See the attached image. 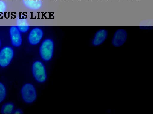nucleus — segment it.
I'll return each instance as SVG.
<instances>
[{
	"label": "nucleus",
	"instance_id": "obj_1",
	"mask_svg": "<svg viewBox=\"0 0 153 114\" xmlns=\"http://www.w3.org/2000/svg\"><path fill=\"white\" fill-rule=\"evenodd\" d=\"M31 70L33 76L37 83L43 84L46 81L47 71L45 64L41 61L38 60L34 61L32 64Z\"/></svg>",
	"mask_w": 153,
	"mask_h": 114
},
{
	"label": "nucleus",
	"instance_id": "obj_2",
	"mask_svg": "<svg viewBox=\"0 0 153 114\" xmlns=\"http://www.w3.org/2000/svg\"><path fill=\"white\" fill-rule=\"evenodd\" d=\"M54 43L52 40L46 39L42 43L39 49V55L41 59L45 62L51 59L54 51Z\"/></svg>",
	"mask_w": 153,
	"mask_h": 114
},
{
	"label": "nucleus",
	"instance_id": "obj_3",
	"mask_svg": "<svg viewBox=\"0 0 153 114\" xmlns=\"http://www.w3.org/2000/svg\"><path fill=\"white\" fill-rule=\"evenodd\" d=\"M21 93L23 100L26 103H32L37 99L36 90L34 85L31 83L24 84L22 88Z\"/></svg>",
	"mask_w": 153,
	"mask_h": 114
},
{
	"label": "nucleus",
	"instance_id": "obj_4",
	"mask_svg": "<svg viewBox=\"0 0 153 114\" xmlns=\"http://www.w3.org/2000/svg\"><path fill=\"white\" fill-rule=\"evenodd\" d=\"M14 54L13 49L9 47L3 48L0 52V66L4 67L7 66L11 61Z\"/></svg>",
	"mask_w": 153,
	"mask_h": 114
},
{
	"label": "nucleus",
	"instance_id": "obj_5",
	"mask_svg": "<svg viewBox=\"0 0 153 114\" xmlns=\"http://www.w3.org/2000/svg\"><path fill=\"white\" fill-rule=\"evenodd\" d=\"M127 33L124 29L119 28L114 33L112 40V44L116 47L122 45L126 41Z\"/></svg>",
	"mask_w": 153,
	"mask_h": 114
},
{
	"label": "nucleus",
	"instance_id": "obj_6",
	"mask_svg": "<svg viewBox=\"0 0 153 114\" xmlns=\"http://www.w3.org/2000/svg\"><path fill=\"white\" fill-rule=\"evenodd\" d=\"M10 33L12 45L16 47L20 46L22 42V37L20 32L17 27L11 26L10 29Z\"/></svg>",
	"mask_w": 153,
	"mask_h": 114
},
{
	"label": "nucleus",
	"instance_id": "obj_7",
	"mask_svg": "<svg viewBox=\"0 0 153 114\" xmlns=\"http://www.w3.org/2000/svg\"><path fill=\"white\" fill-rule=\"evenodd\" d=\"M43 34L42 31L40 28H33L29 35L28 39L29 43L33 45L37 44L40 42Z\"/></svg>",
	"mask_w": 153,
	"mask_h": 114
},
{
	"label": "nucleus",
	"instance_id": "obj_8",
	"mask_svg": "<svg viewBox=\"0 0 153 114\" xmlns=\"http://www.w3.org/2000/svg\"><path fill=\"white\" fill-rule=\"evenodd\" d=\"M108 35L107 31L104 29H100L95 33L92 44L94 46L101 45L105 40Z\"/></svg>",
	"mask_w": 153,
	"mask_h": 114
},
{
	"label": "nucleus",
	"instance_id": "obj_9",
	"mask_svg": "<svg viewBox=\"0 0 153 114\" xmlns=\"http://www.w3.org/2000/svg\"><path fill=\"white\" fill-rule=\"evenodd\" d=\"M17 27L20 32L25 33L28 30L29 26L26 19L20 17L17 19Z\"/></svg>",
	"mask_w": 153,
	"mask_h": 114
},
{
	"label": "nucleus",
	"instance_id": "obj_10",
	"mask_svg": "<svg viewBox=\"0 0 153 114\" xmlns=\"http://www.w3.org/2000/svg\"><path fill=\"white\" fill-rule=\"evenodd\" d=\"M24 4L27 7L33 10L39 9L41 5L39 0H23Z\"/></svg>",
	"mask_w": 153,
	"mask_h": 114
},
{
	"label": "nucleus",
	"instance_id": "obj_11",
	"mask_svg": "<svg viewBox=\"0 0 153 114\" xmlns=\"http://www.w3.org/2000/svg\"><path fill=\"white\" fill-rule=\"evenodd\" d=\"M14 108V104L8 102L4 104L2 106L1 113L3 114L13 113Z\"/></svg>",
	"mask_w": 153,
	"mask_h": 114
},
{
	"label": "nucleus",
	"instance_id": "obj_12",
	"mask_svg": "<svg viewBox=\"0 0 153 114\" xmlns=\"http://www.w3.org/2000/svg\"><path fill=\"white\" fill-rule=\"evenodd\" d=\"M6 95V89L4 85L0 82V103L4 100Z\"/></svg>",
	"mask_w": 153,
	"mask_h": 114
},
{
	"label": "nucleus",
	"instance_id": "obj_13",
	"mask_svg": "<svg viewBox=\"0 0 153 114\" xmlns=\"http://www.w3.org/2000/svg\"><path fill=\"white\" fill-rule=\"evenodd\" d=\"M6 6L5 3L0 0V12H4L6 9Z\"/></svg>",
	"mask_w": 153,
	"mask_h": 114
},
{
	"label": "nucleus",
	"instance_id": "obj_14",
	"mask_svg": "<svg viewBox=\"0 0 153 114\" xmlns=\"http://www.w3.org/2000/svg\"><path fill=\"white\" fill-rule=\"evenodd\" d=\"M23 113V111L20 109H16L14 110L13 113L14 114H22Z\"/></svg>",
	"mask_w": 153,
	"mask_h": 114
},
{
	"label": "nucleus",
	"instance_id": "obj_15",
	"mask_svg": "<svg viewBox=\"0 0 153 114\" xmlns=\"http://www.w3.org/2000/svg\"><path fill=\"white\" fill-rule=\"evenodd\" d=\"M0 45H1V43H0Z\"/></svg>",
	"mask_w": 153,
	"mask_h": 114
}]
</instances>
